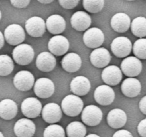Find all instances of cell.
<instances>
[{"mask_svg":"<svg viewBox=\"0 0 146 137\" xmlns=\"http://www.w3.org/2000/svg\"><path fill=\"white\" fill-rule=\"evenodd\" d=\"M61 108L64 114L71 117L79 115L84 108V102L78 96L69 94L61 101Z\"/></svg>","mask_w":146,"mask_h":137,"instance_id":"1","label":"cell"},{"mask_svg":"<svg viewBox=\"0 0 146 137\" xmlns=\"http://www.w3.org/2000/svg\"><path fill=\"white\" fill-rule=\"evenodd\" d=\"M12 57L17 64L21 66L28 65L34 57V49L27 44H20L14 49Z\"/></svg>","mask_w":146,"mask_h":137,"instance_id":"2","label":"cell"},{"mask_svg":"<svg viewBox=\"0 0 146 137\" xmlns=\"http://www.w3.org/2000/svg\"><path fill=\"white\" fill-rule=\"evenodd\" d=\"M4 39L10 45L17 46L25 39V32L19 24H12L9 25L4 30Z\"/></svg>","mask_w":146,"mask_h":137,"instance_id":"3","label":"cell"},{"mask_svg":"<svg viewBox=\"0 0 146 137\" xmlns=\"http://www.w3.org/2000/svg\"><path fill=\"white\" fill-rule=\"evenodd\" d=\"M111 47L113 54L115 57L124 58L131 54L133 45L128 37H118L113 40Z\"/></svg>","mask_w":146,"mask_h":137,"instance_id":"4","label":"cell"},{"mask_svg":"<svg viewBox=\"0 0 146 137\" xmlns=\"http://www.w3.org/2000/svg\"><path fill=\"white\" fill-rule=\"evenodd\" d=\"M103 112L101 108L95 105H88L83 109L81 114L82 121L87 126H96L101 123Z\"/></svg>","mask_w":146,"mask_h":137,"instance_id":"5","label":"cell"},{"mask_svg":"<svg viewBox=\"0 0 146 137\" xmlns=\"http://www.w3.org/2000/svg\"><path fill=\"white\" fill-rule=\"evenodd\" d=\"M22 114L29 118H36L42 111V105L38 98L28 97L22 101L21 105Z\"/></svg>","mask_w":146,"mask_h":137,"instance_id":"6","label":"cell"},{"mask_svg":"<svg viewBox=\"0 0 146 137\" xmlns=\"http://www.w3.org/2000/svg\"><path fill=\"white\" fill-rule=\"evenodd\" d=\"M122 72L128 77H135L142 71L143 64L141 60L136 57H125L121 62Z\"/></svg>","mask_w":146,"mask_h":137,"instance_id":"7","label":"cell"},{"mask_svg":"<svg viewBox=\"0 0 146 137\" xmlns=\"http://www.w3.org/2000/svg\"><path fill=\"white\" fill-rule=\"evenodd\" d=\"M104 34L97 27L88 29L83 36L84 43L86 47L91 49L98 48L104 41Z\"/></svg>","mask_w":146,"mask_h":137,"instance_id":"8","label":"cell"},{"mask_svg":"<svg viewBox=\"0 0 146 137\" xmlns=\"http://www.w3.org/2000/svg\"><path fill=\"white\" fill-rule=\"evenodd\" d=\"M25 29L28 34L32 37H42L46 31V25L41 17H32L26 21Z\"/></svg>","mask_w":146,"mask_h":137,"instance_id":"9","label":"cell"},{"mask_svg":"<svg viewBox=\"0 0 146 137\" xmlns=\"http://www.w3.org/2000/svg\"><path fill=\"white\" fill-rule=\"evenodd\" d=\"M55 86L51 79L40 78L36 80L34 86V91L36 95L41 98H48L54 94Z\"/></svg>","mask_w":146,"mask_h":137,"instance_id":"10","label":"cell"},{"mask_svg":"<svg viewBox=\"0 0 146 137\" xmlns=\"http://www.w3.org/2000/svg\"><path fill=\"white\" fill-rule=\"evenodd\" d=\"M13 83L16 88L19 91H29L34 86V76L29 71H20L14 76Z\"/></svg>","mask_w":146,"mask_h":137,"instance_id":"11","label":"cell"},{"mask_svg":"<svg viewBox=\"0 0 146 137\" xmlns=\"http://www.w3.org/2000/svg\"><path fill=\"white\" fill-rule=\"evenodd\" d=\"M94 99L100 105H111L115 99V91L109 85H101L94 91Z\"/></svg>","mask_w":146,"mask_h":137,"instance_id":"12","label":"cell"},{"mask_svg":"<svg viewBox=\"0 0 146 137\" xmlns=\"http://www.w3.org/2000/svg\"><path fill=\"white\" fill-rule=\"evenodd\" d=\"M48 48L54 55L62 56L68 51L69 49V41L64 36H54L48 41Z\"/></svg>","mask_w":146,"mask_h":137,"instance_id":"13","label":"cell"},{"mask_svg":"<svg viewBox=\"0 0 146 137\" xmlns=\"http://www.w3.org/2000/svg\"><path fill=\"white\" fill-rule=\"evenodd\" d=\"M35 131V124L29 118H21L14 124V132L17 137H33Z\"/></svg>","mask_w":146,"mask_h":137,"instance_id":"14","label":"cell"},{"mask_svg":"<svg viewBox=\"0 0 146 137\" xmlns=\"http://www.w3.org/2000/svg\"><path fill=\"white\" fill-rule=\"evenodd\" d=\"M41 115L44 121L48 124L58 122L62 117V110L56 103H49L44 106L41 111Z\"/></svg>","mask_w":146,"mask_h":137,"instance_id":"15","label":"cell"},{"mask_svg":"<svg viewBox=\"0 0 146 137\" xmlns=\"http://www.w3.org/2000/svg\"><path fill=\"white\" fill-rule=\"evenodd\" d=\"M101 78L107 85L116 86L122 80V71L115 65L108 66L103 70Z\"/></svg>","mask_w":146,"mask_h":137,"instance_id":"16","label":"cell"},{"mask_svg":"<svg viewBox=\"0 0 146 137\" xmlns=\"http://www.w3.org/2000/svg\"><path fill=\"white\" fill-rule=\"evenodd\" d=\"M111 59L110 52L105 48L98 47L95 49L90 55L91 63L97 68H104L108 66Z\"/></svg>","mask_w":146,"mask_h":137,"instance_id":"17","label":"cell"},{"mask_svg":"<svg viewBox=\"0 0 146 137\" xmlns=\"http://www.w3.org/2000/svg\"><path fill=\"white\" fill-rule=\"evenodd\" d=\"M56 59L54 54L48 51H44L39 54L36 60V65L40 71L49 72L56 67Z\"/></svg>","mask_w":146,"mask_h":137,"instance_id":"18","label":"cell"},{"mask_svg":"<svg viewBox=\"0 0 146 137\" xmlns=\"http://www.w3.org/2000/svg\"><path fill=\"white\" fill-rule=\"evenodd\" d=\"M70 88L75 95L78 96H85L89 92L91 89V82L85 76H76L71 81Z\"/></svg>","mask_w":146,"mask_h":137,"instance_id":"19","label":"cell"},{"mask_svg":"<svg viewBox=\"0 0 146 137\" xmlns=\"http://www.w3.org/2000/svg\"><path fill=\"white\" fill-rule=\"evenodd\" d=\"M111 25L113 29L116 32L124 33L128 31L131 27V18L125 13H117L111 18Z\"/></svg>","mask_w":146,"mask_h":137,"instance_id":"20","label":"cell"},{"mask_svg":"<svg viewBox=\"0 0 146 137\" xmlns=\"http://www.w3.org/2000/svg\"><path fill=\"white\" fill-rule=\"evenodd\" d=\"M71 24L73 28L77 31H85L91 26V18L85 11H76L71 17Z\"/></svg>","mask_w":146,"mask_h":137,"instance_id":"21","label":"cell"},{"mask_svg":"<svg viewBox=\"0 0 146 137\" xmlns=\"http://www.w3.org/2000/svg\"><path fill=\"white\" fill-rule=\"evenodd\" d=\"M122 93L127 97L134 98L138 96L141 91V84L137 78L129 77L124 80L121 85Z\"/></svg>","mask_w":146,"mask_h":137,"instance_id":"22","label":"cell"},{"mask_svg":"<svg viewBox=\"0 0 146 137\" xmlns=\"http://www.w3.org/2000/svg\"><path fill=\"white\" fill-rule=\"evenodd\" d=\"M107 123L113 128H120L125 126L127 122V115L123 110L114 108L107 115Z\"/></svg>","mask_w":146,"mask_h":137,"instance_id":"23","label":"cell"},{"mask_svg":"<svg viewBox=\"0 0 146 137\" xmlns=\"http://www.w3.org/2000/svg\"><path fill=\"white\" fill-rule=\"evenodd\" d=\"M82 64L81 58L76 53H68L61 60L62 68L66 71L74 73L80 69Z\"/></svg>","mask_w":146,"mask_h":137,"instance_id":"24","label":"cell"},{"mask_svg":"<svg viewBox=\"0 0 146 137\" xmlns=\"http://www.w3.org/2000/svg\"><path fill=\"white\" fill-rule=\"evenodd\" d=\"M46 29L51 34H59L66 29V21L64 17L58 14H53L48 17L46 21Z\"/></svg>","mask_w":146,"mask_h":137,"instance_id":"25","label":"cell"},{"mask_svg":"<svg viewBox=\"0 0 146 137\" xmlns=\"http://www.w3.org/2000/svg\"><path fill=\"white\" fill-rule=\"evenodd\" d=\"M18 107L15 101L6 98L0 101V118L4 120H11L17 116Z\"/></svg>","mask_w":146,"mask_h":137,"instance_id":"26","label":"cell"},{"mask_svg":"<svg viewBox=\"0 0 146 137\" xmlns=\"http://www.w3.org/2000/svg\"><path fill=\"white\" fill-rule=\"evenodd\" d=\"M132 33L139 38L146 37V18L143 17H138L131 22Z\"/></svg>","mask_w":146,"mask_h":137,"instance_id":"27","label":"cell"},{"mask_svg":"<svg viewBox=\"0 0 146 137\" xmlns=\"http://www.w3.org/2000/svg\"><path fill=\"white\" fill-rule=\"evenodd\" d=\"M66 134L68 137H85L86 128L79 121H73L66 127Z\"/></svg>","mask_w":146,"mask_h":137,"instance_id":"28","label":"cell"},{"mask_svg":"<svg viewBox=\"0 0 146 137\" xmlns=\"http://www.w3.org/2000/svg\"><path fill=\"white\" fill-rule=\"evenodd\" d=\"M14 68V61L7 54L0 55V76H8L13 71Z\"/></svg>","mask_w":146,"mask_h":137,"instance_id":"29","label":"cell"},{"mask_svg":"<svg viewBox=\"0 0 146 137\" xmlns=\"http://www.w3.org/2000/svg\"><path fill=\"white\" fill-rule=\"evenodd\" d=\"M84 8L90 13H98L102 10L104 0H83Z\"/></svg>","mask_w":146,"mask_h":137,"instance_id":"30","label":"cell"},{"mask_svg":"<svg viewBox=\"0 0 146 137\" xmlns=\"http://www.w3.org/2000/svg\"><path fill=\"white\" fill-rule=\"evenodd\" d=\"M133 51L138 59H146V39L141 38L136 40L133 46Z\"/></svg>","mask_w":146,"mask_h":137,"instance_id":"31","label":"cell"},{"mask_svg":"<svg viewBox=\"0 0 146 137\" xmlns=\"http://www.w3.org/2000/svg\"><path fill=\"white\" fill-rule=\"evenodd\" d=\"M44 137H65V131L61 126L51 124L44 130Z\"/></svg>","mask_w":146,"mask_h":137,"instance_id":"32","label":"cell"},{"mask_svg":"<svg viewBox=\"0 0 146 137\" xmlns=\"http://www.w3.org/2000/svg\"><path fill=\"white\" fill-rule=\"evenodd\" d=\"M59 4L63 8L66 9H72L78 5L79 0H58Z\"/></svg>","mask_w":146,"mask_h":137,"instance_id":"33","label":"cell"},{"mask_svg":"<svg viewBox=\"0 0 146 137\" xmlns=\"http://www.w3.org/2000/svg\"><path fill=\"white\" fill-rule=\"evenodd\" d=\"M11 4L16 8H26L29 4L30 0H10Z\"/></svg>","mask_w":146,"mask_h":137,"instance_id":"34","label":"cell"},{"mask_svg":"<svg viewBox=\"0 0 146 137\" xmlns=\"http://www.w3.org/2000/svg\"><path fill=\"white\" fill-rule=\"evenodd\" d=\"M138 132L141 137H146V118L139 123L138 126Z\"/></svg>","mask_w":146,"mask_h":137,"instance_id":"35","label":"cell"},{"mask_svg":"<svg viewBox=\"0 0 146 137\" xmlns=\"http://www.w3.org/2000/svg\"><path fill=\"white\" fill-rule=\"evenodd\" d=\"M113 137H133L132 134L130 131H127L125 129H121L119 131H116L113 134Z\"/></svg>","mask_w":146,"mask_h":137,"instance_id":"36","label":"cell"},{"mask_svg":"<svg viewBox=\"0 0 146 137\" xmlns=\"http://www.w3.org/2000/svg\"><path fill=\"white\" fill-rule=\"evenodd\" d=\"M139 108L143 114L146 115V96L143 97L140 101Z\"/></svg>","mask_w":146,"mask_h":137,"instance_id":"37","label":"cell"},{"mask_svg":"<svg viewBox=\"0 0 146 137\" xmlns=\"http://www.w3.org/2000/svg\"><path fill=\"white\" fill-rule=\"evenodd\" d=\"M4 44V36L3 35L2 33L0 31V49L2 48Z\"/></svg>","mask_w":146,"mask_h":137,"instance_id":"38","label":"cell"},{"mask_svg":"<svg viewBox=\"0 0 146 137\" xmlns=\"http://www.w3.org/2000/svg\"><path fill=\"white\" fill-rule=\"evenodd\" d=\"M37 1H39L40 3H41V4H50V3L53 2L54 0H37Z\"/></svg>","mask_w":146,"mask_h":137,"instance_id":"39","label":"cell"},{"mask_svg":"<svg viewBox=\"0 0 146 137\" xmlns=\"http://www.w3.org/2000/svg\"><path fill=\"white\" fill-rule=\"evenodd\" d=\"M85 137H100L99 136L96 135V134H89V135L86 136Z\"/></svg>","mask_w":146,"mask_h":137,"instance_id":"40","label":"cell"},{"mask_svg":"<svg viewBox=\"0 0 146 137\" xmlns=\"http://www.w3.org/2000/svg\"><path fill=\"white\" fill-rule=\"evenodd\" d=\"M0 137H4V135H3V134L1 132V131H0Z\"/></svg>","mask_w":146,"mask_h":137,"instance_id":"41","label":"cell"},{"mask_svg":"<svg viewBox=\"0 0 146 137\" xmlns=\"http://www.w3.org/2000/svg\"><path fill=\"white\" fill-rule=\"evenodd\" d=\"M1 11H0V20H1Z\"/></svg>","mask_w":146,"mask_h":137,"instance_id":"42","label":"cell"},{"mask_svg":"<svg viewBox=\"0 0 146 137\" xmlns=\"http://www.w3.org/2000/svg\"><path fill=\"white\" fill-rule=\"evenodd\" d=\"M126 1H134V0H126Z\"/></svg>","mask_w":146,"mask_h":137,"instance_id":"43","label":"cell"}]
</instances>
